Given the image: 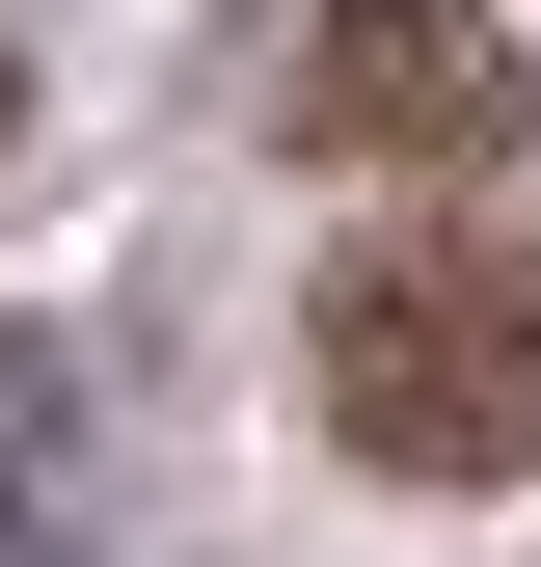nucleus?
I'll return each mask as SVG.
<instances>
[{
  "instance_id": "obj_3",
  "label": "nucleus",
  "mask_w": 541,
  "mask_h": 567,
  "mask_svg": "<svg viewBox=\"0 0 541 567\" xmlns=\"http://www.w3.org/2000/svg\"><path fill=\"white\" fill-rule=\"evenodd\" d=\"M0 514H28V433H0Z\"/></svg>"
},
{
  "instance_id": "obj_4",
  "label": "nucleus",
  "mask_w": 541,
  "mask_h": 567,
  "mask_svg": "<svg viewBox=\"0 0 541 567\" xmlns=\"http://www.w3.org/2000/svg\"><path fill=\"white\" fill-rule=\"evenodd\" d=\"M0 135H28V82H0Z\"/></svg>"
},
{
  "instance_id": "obj_1",
  "label": "nucleus",
  "mask_w": 541,
  "mask_h": 567,
  "mask_svg": "<svg viewBox=\"0 0 541 567\" xmlns=\"http://www.w3.org/2000/svg\"><path fill=\"white\" fill-rule=\"evenodd\" d=\"M325 433L379 486H541V217H379L325 270Z\"/></svg>"
},
{
  "instance_id": "obj_2",
  "label": "nucleus",
  "mask_w": 541,
  "mask_h": 567,
  "mask_svg": "<svg viewBox=\"0 0 541 567\" xmlns=\"http://www.w3.org/2000/svg\"><path fill=\"white\" fill-rule=\"evenodd\" d=\"M541 135V82H514V28L488 0H298V163H353V189H488Z\"/></svg>"
}]
</instances>
